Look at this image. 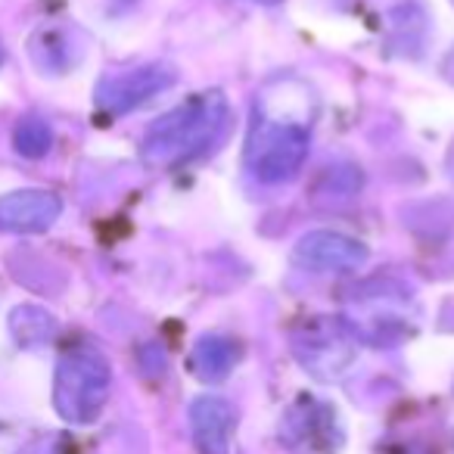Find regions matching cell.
<instances>
[{"mask_svg": "<svg viewBox=\"0 0 454 454\" xmlns=\"http://www.w3.org/2000/svg\"><path fill=\"white\" fill-rule=\"evenodd\" d=\"M315 97L299 82H278L262 90L249 128L243 162L262 184H286L302 171L311 150Z\"/></svg>", "mask_w": 454, "mask_h": 454, "instance_id": "obj_1", "label": "cell"}, {"mask_svg": "<svg viewBox=\"0 0 454 454\" xmlns=\"http://www.w3.org/2000/svg\"><path fill=\"white\" fill-rule=\"evenodd\" d=\"M231 125V103L221 90H202L177 103L144 134L140 156L150 168H177L215 150Z\"/></svg>", "mask_w": 454, "mask_h": 454, "instance_id": "obj_2", "label": "cell"}, {"mask_svg": "<svg viewBox=\"0 0 454 454\" xmlns=\"http://www.w3.org/2000/svg\"><path fill=\"white\" fill-rule=\"evenodd\" d=\"M113 389V367L97 348H72L59 358L53 377V404L69 423H94L103 414Z\"/></svg>", "mask_w": 454, "mask_h": 454, "instance_id": "obj_3", "label": "cell"}, {"mask_svg": "<svg viewBox=\"0 0 454 454\" xmlns=\"http://www.w3.org/2000/svg\"><path fill=\"white\" fill-rule=\"evenodd\" d=\"M358 336L342 317H311L293 330V355L317 380H340L352 367Z\"/></svg>", "mask_w": 454, "mask_h": 454, "instance_id": "obj_4", "label": "cell"}, {"mask_svg": "<svg viewBox=\"0 0 454 454\" xmlns=\"http://www.w3.org/2000/svg\"><path fill=\"white\" fill-rule=\"evenodd\" d=\"M293 259L315 274H348L367 265L371 249L342 231H309L293 247Z\"/></svg>", "mask_w": 454, "mask_h": 454, "instance_id": "obj_5", "label": "cell"}, {"mask_svg": "<svg viewBox=\"0 0 454 454\" xmlns=\"http://www.w3.org/2000/svg\"><path fill=\"white\" fill-rule=\"evenodd\" d=\"M175 82H177V75L171 66H162V63L140 66V69L106 78V82L100 84V90H97V103H100L109 115H125V113H134V109L146 106L153 97L165 94Z\"/></svg>", "mask_w": 454, "mask_h": 454, "instance_id": "obj_6", "label": "cell"}, {"mask_svg": "<svg viewBox=\"0 0 454 454\" xmlns=\"http://www.w3.org/2000/svg\"><path fill=\"white\" fill-rule=\"evenodd\" d=\"M63 200L51 190H16L0 196V227L13 234H41L57 224Z\"/></svg>", "mask_w": 454, "mask_h": 454, "instance_id": "obj_7", "label": "cell"}, {"mask_svg": "<svg viewBox=\"0 0 454 454\" xmlns=\"http://www.w3.org/2000/svg\"><path fill=\"white\" fill-rule=\"evenodd\" d=\"M237 427L234 404L221 395H200L190 404V433L202 454H227Z\"/></svg>", "mask_w": 454, "mask_h": 454, "instance_id": "obj_8", "label": "cell"}, {"mask_svg": "<svg viewBox=\"0 0 454 454\" xmlns=\"http://www.w3.org/2000/svg\"><path fill=\"white\" fill-rule=\"evenodd\" d=\"M240 361V346H237L231 336L221 333H208L202 336L193 346V355H190V367L200 380L206 383H221V380L231 377V371Z\"/></svg>", "mask_w": 454, "mask_h": 454, "instance_id": "obj_9", "label": "cell"}, {"mask_svg": "<svg viewBox=\"0 0 454 454\" xmlns=\"http://www.w3.org/2000/svg\"><path fill=\"white\" fill-rule=\"evenodd\" d=\"M10 330H13L20 346L38 348L57 336V317L41 305H20L10 317Z\"/></svg>", "mask_w": 454, "mask_h": 454, "instance_id": "obj_10", "label": "cell"}, {"mask_svg": "<svg viewBox=\"0 0 454 454\" xmlns=\"http://www.w3.org/2000/svg\"><path fill=\"white\" fill-rule=\"evenodd\" d=\"M32 59L44 72H51V75L66 72L72 63V47H69V41H66V35L57 32V28H51V32H47V28L44 32H38L32 38Z\"/></svg>", "mask_w": 454, "mask_h": 454, "instance_id": "obj_11", "label": "cell"}, {"mask_svg": "<svg viewBox=\"0 0 454 454\" xmlns=\"http://www.w3.org/2000/svg\"><path fill=\"white\" fill-rule=\"evenodd\" d=\"M13 144L26 159H41V156H47V153H51L53 131H51V125H47L44 119H35V115H28V119H22L20 125H16Z\"/></svg>", "mask_w": 454, "mask_h": 454, "instance_id": "obj_12", "label": "cell"}, {"mask_svg": "<svg viewBox=\"0 0 454 454\" xmlns=\"http://www.w3.org/2000/svg\"><path fill=\"white\" fill-rule=\"evenodd\" d=\"M249 4H262V7H274V4H280V0H249Z\"/></svg>", "mask_w": 454, "mask_h": 454, "instance_id": "obj_13", "label": "cell"}, {"mask_svg": "<svg viewBox=\"0 0 454 454\" xmlns=\"http://www.w3.org/2000/svg\"><path fill=\"white\" fill-rule=\"evenodd\" d=\"M0 59H4V51H0Z\"/></svg>", "mask_w": 454, "mask_h": 454, "instance_id": "obj_14", "label": "cell"}]
</instances>
